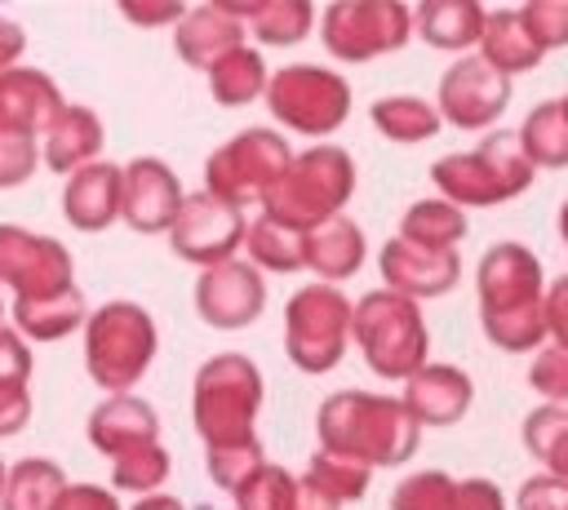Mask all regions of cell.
Instances as JSON below:
<instances>
[{
	"label": "cell",
	"instance_id": "cell-24",
	"mask_svg": "<svg viewBox=\"0 0 568 510\" xmlns=\"http://www.w3.org/2000/svg\"><path fill=\"white\" fill-rule=\"evenodd\" d=\"M102 146H106V129H102L98 111H89L80 102H67L53 115V124L44 129V137H40V160L53 173H67L71 177L75 169L93 164L102 155Z\"/></svg>",
	"mask_w": 568,
	"mask_h": 510
},
{
	"label": "cell",
	"instance_id": "cell-42",
	"mask_svg": "<svg viewBox=\"0 0 568 510\" xmlns=\"http://www.w3.org/2000/svg\"><path fill=\"white\" fill-rule=\"evenodd\" d=\"M519 18L532 31V40L541 44V53L568 44V0H528V4H519Z\"/></svg>",
	"mask_w": 568,
	"mask_h": 510
},
{
	"label": "cell",
	"instance_id": "cell-49",
	"mask_svg": "<svg viewBox=\"0 0 568 510\" xmlns=\"http://www.w3.org/2000/svg\"><path fill=\"white\" fill-rule=\"evenodd\" d=\"M546 328H550V341L568 346V275L550 279L546 288Z\"/></svg>",
	"mask_w": 568,
	"mask_h": 510
},
{
	"label": "cell",
	"instance_id": "cell-19",
	"mask_svg": "<svg viewBox=\"0 0 568 510\" xmlns=\"http://www.w3.org/2000/svg\"><path fill=\"white\" fill-rule=\"evenodd\" d=\"M390 510H506V492L493 479H453L444 470H417L395 483Z\"/></svg>",
	"mask_w": 568,
	"mask_h": 510
},
{
	"label": "cell",
	"instance_id": "cell-46",
	"mask_svg": "<svg viewBox=\"0 0 568 510\" xmlns=\"http://www.w3.org/2000/svg\"><path fill=\"white\" fill-rule=\"evenodd\" d=\"M53 510H124L120 497L102 483H67V492L58 497Z\"/></svg>",
	"mask_w": 568,
	"mask_h": 510
},
{
	"label": "cell",
	"instance_id": "cell-38",
	"mask_svg": "<svg viewBox=\"0 0 568 510\" xmlns=\"http://www.w3.org/2000/svg\"><path fill=\"white\" fill-rule=\"evenodd\" d=\"M169 470H173L169 448H164V443H142V448H133V452H124V457L111 461V488H115V492L151 497V492L164 488Z\"/></svg>",
	"mask_w": 568,
	"mask_h": 510
},
{
	"label": "cell",
	"instance_id": "cell-10",
	"mask_svg": "<svg viewBox=\"0 0 568 510\" xmlns=\"http://www.w3.org/2000/svg\"><path fill=\"white\" fill-rule=\"evenodd\" d=\"M266 111L275 115V124H284L288 133L302 137H328L346 124L351 115V80L333 67H315V62H288L280 71H271L266 84Z\"/></svg>",
	"mask_w": 568,
	"mask_h": 510
},
{
	"label": "cell",
	"instance_id": "cell-3",
	"mask_svg": "<svg viewBox=\"0 0 568 510\" xmlns=\"http://www.w3.org/2000/svg\"><path fill=\"white\" fill-rule=\"evenodd\" d=\"M262 395H266L262 368L248 355L226 350V355L204 359L191 381V421H195V435L204 439V448L257 439Z\"/></svg>",
	"mask_w": 568,
	"mask_h": 510
},
{
	"label": "cell",
	"instance_id": "cell-43",
	"mask_svg": "<svg viewBox=\"0 0 568 510\" xmlns=\"http://www.w3.org/2000/svg\"><path fill=\"white\" fill-rule=\"evenodd\" d=\"M40 164V142L36 137H0V191L22 186Z\"/></svg>",
	"mask_w": 568,
	"mask_h": 510
},
{
	"label": "cell",
	"instance_id": "cell-30",
	"mask_svg": "<svg viewBox=\"0 0 568 510\" xmlns=\"http://www.w3.org/2000/svg\"><path fill=\"white\" fill-rule=\"evenodd\" d=\"M515 133L532 169H568V102L564 98L537 102Z\"/></svg>",
	"mask_w": 568,
	"mask_h": 510
},
{
	"label": "cell",
	"instance_id": "cell-41",
	"mask_svg": "<svg viewBox=\"0 0 568 510\" xmlns=\"http://www.w3.org/2000/svg\"><path fill=\"white\" fill-rule=\"evenodd\" d=\"M528 386L541 395V404L568 408V346H559V341L541 346L528 364Z\"/></svg>",
	"mask_w": 568,
	"mask_h": 510
},
{
	"label": "cell",
	"instance_id": "cell-37",
	"mask_svg": "<svg viewBox=\"0 0 568 510\" xmlns=\"http://www.w3.org/2000/svg\"><path fill=\"white\" fill-rule=\"evenodd\" d=\"M266 448L262 439H248V443H222V448H204V470L209 479L222 488V492H244L262 470H266Z\"/></svg>",
	"mask_w": 568,
	"mask_h": 510
},
{
	"label": "cell",
	"instance_id": "cell-21",
	"mask_svg": "<svg viewBox=\"0 0 568 510\" xmlns=\"http://www.w3.org/2000/svg\"><path fill=\"white\" fill-rule=\"evenodd\" d=\"M84 430H89V443L102 452V457H124V452H133V448H142V443H160V417H155V408L142 399V395H106L93 412H89V421H84Z\"/></svg>",
	"mask_w": 568,
	"mask_h": 510
},
{
	"label": "cell",
	"instance_id": "cell-11",
	"mask_svg": "<svg viewBox=\"0 0 568 510\" xmlns=\"http://www.w3.org/2000/svg\"><path fill=\"white\" fill-rule=\"evenodd\" d=\"M417 35L413 9L399 0H333L320 9V44L337 62H373Z\"/></svg>",
	"mask_w": 568,
	"mask_h": 510
},
{
	"label": "cell",
	"instance_id": "cell-2",
	"mask_svg": "<svg viewBox=\"0 0 568 510\" xmlns=\"http://www.w3.org/2000/svg\"><path fill=\"white\" fill-rule=\"evenodd\" d=\"M315 439L324 452H342V457H355L373 470H390L417 452L422 426L404 408V399H395V395L337 390L315 412Z\"/></svg>",
	"mask_w": 568,
	"mask_h": 510
},
{
	"label": "cell",
	"instance_id": "cell-40",
	"mask_svg": "<svg viewBox=\"0 0 568 510\" xmlns=\"http://www.w3.org/2000/svg\"><path fill=\"white\" fill-rule=\"evenodd\" d=\"M293 501H297V475L275 461L244 492H235V510H293Z\"/></svg>",
	"mask_w": 568,
	"mask_h": 510
},
{
	"label": "cell",
	"instance_id": "cell-45",
	"mask_svg": "<svg viewBox=\"0 0 568 510\" xmlns=\"http://www.w3.org/2000/svg\"><path fill=\"white\" fill-rule=\"evenodd\" d=\"M515 510H568V483L555 475H532L515 492Z\"/></svg>",
	"mask_w": 568,
	"mask_h": 510
},
{
	"label": "cell",
	"instance_id": "cell-34",
	"mask_svg": "<svg viewBox=\"0 0 568 510\" xmlns=\"http://www.w3.org/2000/svg\"><path fill=\"white\" fill-rule=\"evenodd\" d=\"M266 84H271L266 58H262V49H253V44L226 53V58L209 71V93H213L217 106H248V102L266 98Z\"/></svg>",
	"mask_w": 568,
	"mask_h": 510
},
{
	"label": "cell",
	"instance_id": "cell-29",
	"mask_svg": "<svg viewBox=\"0 0 568 510\" xmlns=\"http://www.w3.org/2000/svg\"><path fill=\"white\" fill-rule=\"evenodd\" d=\"M479 58L493 62L501 75H524L532 71L546 53L541 44L532 40V31L524 27L519 9H488V22H484V40H479Z\"/></svg>",
	"mask_w": 568,
	"mask_h": 510
},
{
	"label": "cell",
	"instance_id": "cell-36",
	"mask_svg": "<svg viewBox=\"0 0 568 510\" xmlns=\"http://www.w3.org/2000/svg\"><path fill=\"white\" fill-rule=\"evenodd\" d=\"M524 448L546 466V475L568 483V408L537 404L524 417Z\"/></svg>",
	"mask_w": 568,
	"mask_h": 510
},
{
	"label": "cell",
	"instance_id": "cell-7",
	"mask_svg": "<svg viewBox=\"0 0 568 510\" xmlns=\"http://www.w3.org/2000/svg\"><path fill=\"white\" fill-rule=\"evenodd\" d=\"M160 350V328L138 302H102L84 324V368L106 395H129Z\"/></svg>",
	"mask_w": 568,
	"mask_h": 510
},
{
	"label": "cell",
	"instance_id": "cell-48",
	"mask_svg": "<svg viewBox=\"0 0 568 510\" xmlns=\"http://www.w3.org/2000/svg\"><path fill=\"white\" fill-rule=\"evenodd\" d=\"M120 18L124 22H138V27H178L186 18V4H142V0H124L120 4Z\"/></svg>",
	"mask_w": 568,
	"mask_h": 510
},
{
	"label": "cell",
	"instance_id": "cell-5",
	"mask_svg": "<svg viewBox=\"0 0 568 510\" xmlns=\"http://www.w3.org/2000/svg\"><path fill=\"white\" fill-rule=\"evenodd\" d=\"M351 341L359 346L364 368L382 381H408L413 373H422L430 364L426 359L430 337H426L422 306L390 288H373L355 302Z\"/></svg>",
	"mask_w": 568,
	"mask_h": 510
},
{
	"label": "cell",
	"instance_id": "cell-15",
	"mask_svg": "<svg viewBox=\"0 0 568 510\" xmlns=\"http://www.w3.org/2000/svg\"><path fill=\"white\" fill-rule=\"evenodd\" d=\"M262 310H266V279H262V271L253 262L235 257V262L200 271V279H195V315L209 328L240 333Z\"/></svg>",
	"mask_w": 568,
	"mask_h": 510
},
{
	"label": "cell",
	"instance_id": "cell-23",
	"mask_svg": "<svg viewBox=\"0 0 568 510\" xmlns=\"http://www.w3.org/2000/svg\"><path fill=\"white\" fill-rule=\"evenodd\" d=\"M399 399L417 417V426H457L475 399V386L457 364H426L404 381Z\"/></svg>",
	"mask_w": 568,
	"mask_h": 510
},
{
	"label": "cell",
	"instance_id": "cell-55",
	"mask_svg": "<svg viewBox=\"0 0 568 510\" xmlns=\"http://www.w3.org/2000/svg\"><path fill=\"white\" fill-rule=\"evenodd\" d=\"M0 328H4V297H0Z\"/></svg>",
	"mask_w": 568,
	"mask_h": 510
},
{
	"label": "cell",
	"instance_id": "cell-13",
	"mask_svg": "<svg viewBox=\"0 0 568 510\" xmlns=\"http://www.w3.org/2000/svg\"><path fill=\"white\" fill-rule=\"evenodd\" d=\"M244 235H248L244 208H231L217 195L195 191V195L182 200V213H178V222L169 231V244H173V253L182 262L209 271V266L235 262V253L244 248Z\"/></svg>",
	"mask_w": 568,
	"mask_h": 510
},
{
	"label": "cell",
	"instance_id": "cell-52",
	"mask_svg": "<svg viewBox=\"0 0 568 510\" xmlns=\"http://www.w3.org/2000/svg\"><path fill=\"white\" fill-rule=\"evenodd\" d=\"M129 510H186V506L173 492H151V497H138Z\"/></svg>",
	"mask_w": 568,
	"mask_h": 510
},
{
	"label": "cell",
	"instance_id": "cell-6",
	"mask_svg": "<svg viewBox=\"0 0 568 510\" xmlns=\"http://www.w3.org/2000/svg\"><path fill=\"white\" fill-rule=\"evenodd\" d=\"M351 195H355V160H351V151L333 146V142H315L302 155H293L288 173L266 195L262 213L306 235V231L324 226L328 217H342Z\"/></svg>",
	"mask_w": 568,
	"mask_h": 510
},
{
	"label": "cell",
	"instance_id": "cell-18",
	"mask_svg": "<svg viewBox=\"0 0 568 510\" xmlns=\"http://www.w3.org/2000/svg\"><path fill=\"white\" fill-rule=\"evenodd\" d=\"M67 106L53 75L40 67H4L0 71V137H44L53 115Z\"/></svg>",
	"mask_w": 568,
	"mask_h": 510
},
{
	"label": "cell",
	"instance_id": "cell-28",
	"mask_svg": "<svg viewBox=\"0 0 568 510\" xmlns=\"http://www.w3.org/2000/svg\"><path fill=\"white\" fill-rule=\"evenodd\" d=\"M257 44L266 49H288L311 35L315 27V4L311 0H222Z\"/></svg>",
	"mask_w": 568,
	"mask_h": 510
},
{
	"label": "cell",
	"instance_id": "cell-25",
	"mask_svg": "<svg viewBox=\"0 0 568 510\" xmlns=\"http://www.w3.org/2000/svg\"><path fill=\"white\" fill-rule=\"evenodd\" d=\"M368 262V239L364 226L355 217H328L324 226L306 231V266L320 275V284H337L351 279L359 266Z\"/></svg>",
	"mask_w": 568,
	"mask_h": 510
},
{
	"label": "cell",
	"instance_id": "cell-16",
	"mask_svg": "<svg viewBox=\"0 0 568 510\" xmlns=\"http://www.w3.org/2000/svg\"><path fill=\"white\" fill-rule=\"evenodd\" d=\"M182 182L178 173L160 160V155H138L124 164V182H120V217L129 231L138 235H169L178 213H182Z\"/></svg>",
	"mask_w": 568,
	"mask_h": 510
},
{
	"label": "cell",
	"instance_id": "cell-35",
	"mask_svg": "<svg viewBox=\"0 0 568 510\" xmlns=\"http://www.w3.org/2000/svg\"><path fill=\"white\" fill-rule=\"evenodd\" d=\"M368 120H373V129H377L382 137L404 142V146L435 137L439 124H444L439 111H435V102H426V98H417V93H390V98H377V102L368 106Z\"/></svg>",
	"mask_w": 568,
	"mask_h": 510
},
{
	"label": "cell",
	"instance_id": "cell-8",
	"mask_svg": "<svg viewBox=\"0 0 568 510\" xmlns=\"http://www.w3.org/2000/svg\"><path fill=\"white\" fill-rule=\"evenodd\" d=\"M288 164H293L288 137L266 124H248L235 137H226L217 151H209L204 191L231 208H253V204H266V195L288 173Z\"/></svg>",
	"mask_w": 568,
	"mask_h": 510
},
{
	"label": "cell",
	"instance_id": "cell-1",
	"mask_svg": "<svg viewBox=\"0 0 568 510\" xmlns=\"http://www.w3.org/2000/svg\"><path fill=\"white\" fill-rule=\"evenodd\" d=\"M546 271L541 257L519 244V239H501L479 257V279H475V297H479V328L497 350L524 355V350H541L550 328H546Z\"/></svg>",
	"mask_w": 568,
	"mask_h": 510
},
{
	"label": "cell",
	"instance_id": "cell-26",
	"mask_svg": "<svg viewBox=\"0 0 568 510\" xmlns=\"http://www.w3.org/2000/svg\"><path fill=\"white\" fill-rule=\"evenodd\" d=\"M89 315L93 310H89L84 293L71 284V288H58V293H44V297H18L9 319L27 341H62L71 333H84Z\"/></svg>",
	"mask_w": 568,
	"mask_h": 510
},
{
	"label": "cell",
	"instance_id": "cell-14",
	"mask_svg": "<svg viewBox=\"0 0 568 510\" xmlns=\"http://www.w3.org/2000/svg\"><path fill=\"white\" fill-rule=\"evenodd\" d=\"M71 275H75V262L67 244H58L53 235L0 222V284L13 288V302L71 288L75 284Z\"/></svg>",
	"mask_w": 568,
	"mask_h": 510
},
{
	"label": "cell",
	"instance_id": "cell-54",
	"mask_svg": "<svg viewBox=\"0 0 568 510\" xmlns=\"http://www.w3.org/2000/svg\"><path fill=\"white\" fill-rule=\"evenodd\" d=\"M4 479H9V466H4V457H0V497H4Z\"/></svg>",
	"mask_w": 568,
	"mask_h": 510
},
{
	"label": "cell",
	"instance_id": "cell-51",
	"mask_svg": "<svg viewBox=\"0 0 568 510\" xmlns=\"http://www.w3.org/2000/svg\"><path fill=\"white\" fill-rule=\"evenodd\" d=\"M293 510H342V501L328 497L320 483H311V479L302 475V479H297V501H293Z\"/></svg>",
	"mask_w": 568,
	"mask_h": 510
},
{
	"label": "cell",
	"instance_id": "cell-44",
	"mask_svg": "<svg viewBox=\"0 0 568 510\" xmlns=\"http://www.w3.org/2000/svg\"><path fill=\"white\" fill-rule=\"evenodd\" d=\"M31 341L18 333V328H0V386H27L31 381Z\"/></svg>",
	"mask_w": 568,
	"mask_h": 510
},
{
	"label": "cell",
	"instance_id": "cell-4",
	"mask_svg": "<svg viewBox=\"0 0 568 510\" xmlns=\"http://www.w3.org/2000/svg\"><path fill=\"white\" fill-rule=\"evenodd\" d=\"M537 169L519 146V133L493 129L479 146L439 155L430 164L435 191L457 208H497L532 186Z\"/></svg>",
	"mask_w": 568,
	"mask_h": 510
},
{
	"label": "cell",
	"instance_id": "cell-17",
	"mask_svg": "<svg viewBox=\"0 0 568 510\" xmlns=\"http://www.w3.org/2000/svg\"><path fill=\"white\" fill-rule=\"evenodd\" d=\"M377 271L386 279L390 293H404L413 302H426V297H444L457 288L462 279V253L457 248H422V244H408L399 235H390L382 248H377Z\"/></svg>",
	"mask_w": 568,
	"mask_h": 510
},
{
	"label": "cell",
	"instance_id": "cell-22",
	"mask_svg": "<svg viewBox=\"0 0 568 510\" xmlns=\"http://www.w3.org/2000/svg\"><path fill=\"white\" fill-rule=\"evenodd\" d=\"M120 182H124V169L111 160H93L75 169L62 186V217L84 235L106 231L111 222H120Z\"/></svg>",
	"mask_w": 568,
	"mask_h": 510
},
{
	"label": "cell",
	"instance_id": "cell-9",
	"mask_svg": "<svg viewBox=\"0 0 568 510\" xmlns=\"http://www.w3.org/2000/svg\"><path fill=\"white\" fill-rule=\"evenodd\" d=\"M355 302L337 284H302L284 306V355L297 373L320 377L346 359Z\"/></svg>",
	"mask_w": 568,
	"mask_h": 510
},
{
	"label": "cell",
	"instance_id": "cell-12",
	"mask_svg": "<svg viewBox=\"0 0 568 510\" xmlns=\"http://www.w3.org/2000/svg\"><path fill=\"white\" fill-rule=\"evenodd\" d=\"M506 102H510V75H501L479 53H466L453 67H444L439 89H435L439 120L453 124V129H462V133L493 129L501 120Z\"/></svg>",
	"mask_w": 568,
	"mask_h": 510
},
{
	"label": "cell",
	"instance_id": "cell-56",
	"mask_svg": "<svg viewBox=\"0 0 568 510\" xmlns=\"http://www.w3.org/2000/svg\"><path fill=\"white\" fill-rule=\"evenodd\" d=\"M564 102H568V93H564Z\"/></svg>",
	"mask_w": 568,
	"mask_h": 510
},
{
	"label": "cell",
	"instance_id": "cell-53",
	"mask_svg": "<svg viewBox=\"0 0 568 510\" xmlns=\"http://www.w3.org/2000/svg\"><path fill=\"white\" fill-rule=\"evenodd\" d=\"M559 239H564V253H568V200H564V208H559Z\"/></svg>",
	"mask_w": 568,
	"mask_h": 510
},
{
	"label": "cell",
	"instance_id": "cell-39",
	"mask_svg": "<svg viewBox=\"0 0 568 510\" xmlns=\"http://www.w3.org/2000/svg\"><path fill=\"white\" fill-rule=\"evenodd\" d=\"M306 479L320 483L328 497H337V501L346 506V501H359V497L368 492L373 466H364V461H355V457H342V452L315 448V457H311V466H306Z\"/></svg>",
	"mask_w": 568,
	"mask_h": 510
},
{
	"label": "cell",
	"instance_id": "cell-33",
	"mask_svg": "<svg viewBox=\"0 0 568 510\" xmlns=\"http://www.w3.org/2000/svg\"><path fill=\"white\" fill-rule=\"evenodd\" d=\"M244 253L257 271H271V275H293L306 266V235L257 213L248 222V235H244Z\"/></svg>",
	"mask_w": 568,
	"mask_h": 510
},
{
	"label": "cell",
	"instance_id": "cell-47",
	"mask_svg": "<svg viewBox=\"0 0 568 510\" xmlns=\"http://www.w3.org/2000/svg\"><path fill=\"white\" fill-rule=\"evenodd\" d=\"M31 421V390L27 386H0V439L27 430Z\"/></svg>",
	"mask_w": 568,
	"mask_h": 510
},
{
	"label": "cell",
	"instance_id": "cell-32",
	"mask_svg": "<svg viewBox=\"0 0 568 510\" xmlns=\"http://www.w3.org/2000/svg\"><path fill=\"white\" fill-rule=\"evenodd\" d=\"M470 222H466V208L448 204L444 195H430V200H413L399 217V239L408 244H422V248H457L466 239Z\"/></svg>",
	"mask_w": 568,
	"mask_h": 510
},
{
	"label": "cell",
	"instance_id": "cell-20",
	"mask_svg": "<svg viewBox=\"0 0 568 510\" xmlns=\"http://www.w3.org/2000/svg\"><path fill=\"white\" fill-rule=\"evenodd\" d=\"M244 40H248V27H244L222 0H209V4L186 9V18L173 27V49H178V58H182L186 67L204 71V75H209L226 53L244 49Z\"/></svg>",
	"mask_w": 568,
	"mask_h": 510
},
{
	"label": "cell",
	"instance_id": "cell-50",
	"mask_svg": "<svg viewBox=\"0 0 568 510\" xmlns=\"http://www.w3.org/2000/svg\"><path fill=\"white\" fill-rule=\"evenodd\" d=\"M22 53H27V31H22L13 18L0 13V71H4V67H18Z\"/></svg>",
	"mask_w": 568,
	"mask_h": 510
},
{
	"label": "cell",
	"instance_id": "cell-27",
	"mask_svg": "<svg viewBox=\"0 0 568 510\" xmlns=\"http://www.w3.org/2000/svg\"><path fill=\"white\" fill-rule=\"evenodd\" d=\"M484 22H488V9L475 4V0H426V4L413 9L417 35L430 49L462 53V58L484 40Z\"/></svg>",
	"mask_w": 568,
	"mask_h": 510
},
{
	"label": "cell",
	"instance_id": "cell-31",
	"mask_svg": "<svg viewBox=\"0 0 568 510\" xmlns=\"http://www.w3.org/2000/svg\"><path fill=\"white\" fill-rule=\"evenodd\" d=\"M67 492V475L53 457H18L4 479L0 510H53Z\"/></svg>",
	"mask_w": 568,
	"mask_h": 510
}]
</instances>
